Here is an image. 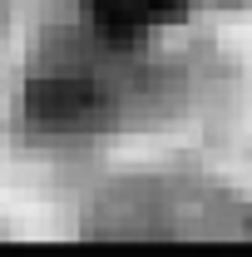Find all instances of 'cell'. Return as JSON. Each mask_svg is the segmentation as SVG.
<instances>
[{
  "instance_id": "cell-1",
  "label": "cell",
  "mask_w": 252,
  "mask_h": 257,
  "mask_svg": "<svg viewBox=\"0 0 252 257\" xmlns=\"http://www.w3.org/2000/svg\"><path fill=\"white\" fill-rule=\"evenodd\" d=\"M114 114V99L84 69H55L25 84V119L40 134H89L104 128Z\"/></svg>"
},
{
  "instance_id": "cell-2",
  "label": "cell",
  "mask_w": 252,
  "mask_h": 257,
  "mask_svg": "<svg viewBox=\"0 0 252 257\" xmlns=\"http://www.w3.org/2000/svg\"><path fill=\"white\" fill-rule=\"evenodd\" d=\"M89 30L114 40V45H129L149 30H163V25H178L193 10V0H79Z\"/></svg>"
}]
</instances>
